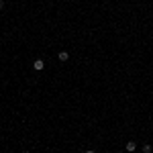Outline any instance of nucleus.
<instances>
[{
	"instance_id": "f257e3e1",
	"label": "nucleus",
	"mask_w": 153,
	"mask_h": 153,
	"mask_svg": "<svg viewBox=\"0 0 153 153\" xmlns=\"http://www.w3.org/2000/svg\"><path fill=\"white\" fill-rule=\"evenodd\" d=\"M33 68H35L37 71H41L45 68V61H43V59H35V61H33Z\"/></svg>"
},
{
	"instance_id": "f03ea898",
	"label": "nucleus",
	"mask_w": 153,
	"mask_h": 153,
	"mask_svg": "<svg viewBox=\"0 0 153 153\" xmlns=\"http://www.w3.org/2000/svg\"><path fill=\"white\" fill-rule=\"evenodd\" d=\"M57 59H59V61H68V59H70V53H68V51H59Z\"/></svg>"
},
{
	"instance_id": "7ed1b4c3",
	"label": "nucleus",
	"mask_w": 153,
	"mask_h": 153,
	"mask_svg": "<svg viewBox=\"0 0 153 153\" xmlns=\"http://www.w3.org/2000/svg\"><path fill=\"white\" fill-rule=\"evenodd\" d=\"M127 151H129V153L137 151V143H135V141H129V143H127Z\"/></svg>"
},
{
	"instance_id": "20e7f679",
	"label": "nucleus",
	"mask_w": 153,
	"mask_h": 153,
	"mask_svg": "<svg viewBox=\"0 0 153 153\" xmlns=\"http://www.w3.org/2000/svg\"><path fill=\"white\" fill-rule=\"evenodd\" d=\"M151 151H153V147L149 145V143H145V145L141 147V153H151Z\"/></svg>"
},
{
	"instance_id": "39448f33",
	"label": "nucleus",
	"mask_w": 153,
	"mask_h": 153,
	"mask_svg": "<svg viewBox=\"0 0 153 153\" xmlns=\"http://www.w3.org/2000/svg\"><path fill=\"white\" fill-rule=\"evenodd\" d=\"M86 153H96V151H92V149H88V151H86Z\"/></svg>"
},
{
	"instance_id": "423d86ee",
	"label": "nucleus",
	"mask_w": 153,
	"mask_h": 153,
	"mask_svg": "<svg viewBox=\"0 0 153 153\" xmlns=\"http://www.w3.org/2000/svg\"><path fill=\"white\" fill-rule=\"evenodd\" d=\"M2 6H4V2H2V0H0V8H2Z\"/></svg>"
},
{
	"instance_id": "0eeeda50",
	"label": "nucleus",
	"mask_w": 153,
	"mask_h": 153,
	"mask_svg": "<svg viewBox=\"0 0 153 153\" xmlns=\"http://www.w3.org/2000/svg\"><path fill=\"white\" fill-rule=\"evenodd\" d=\"M133 153H141V151H133Z\"/></svg>"
},
{
	"instance_id": "6e6552de",
	"label": "nucleus",
	"mask_w": 153,
	"mask_h": 153,
	"mask_svg": "<svg viewBox=\"0 0 153 153\" xmlns=\"http://www.w3.org/2000/svg\"><path fill=\"white\" fill-rule=\"evenodd\" d=\"M21 153H25V151H21Z\"/></svg>"
}]
</instances>
